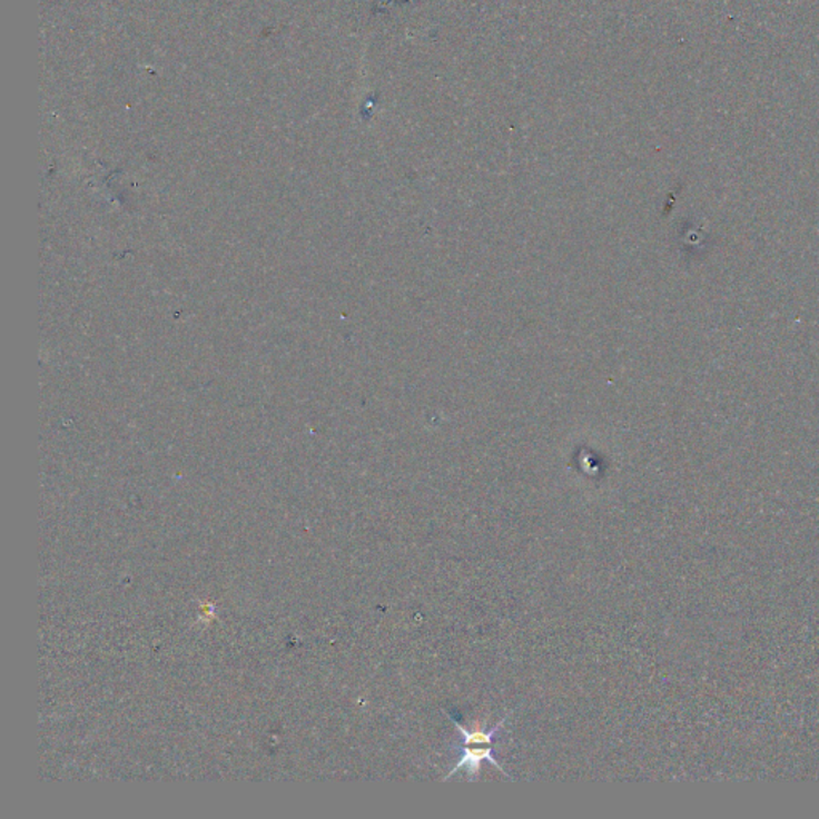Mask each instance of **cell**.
<instances>
[{
    "label": "cell",
    "instance_id": "obj_1",
    "mask_svg": "<svg viewBox=\"0 0 819 819\" xmlns=\"http://www.w3.org/2000/svg\"><path fill=\"white\" fill-rule=\"evenodd\" d=\"M447 716L448 719L452 720L453 726H455L456 729L460 730V733L463 734V742H461V757L458 763L450 770V773L444 778V781H448L450 778L455 777V774L460 773L461 770H466L467 778H470L471 782H474L477 774L481 773V766L484 760L492 763L493 767L499 768L501 773L510 777V774L506 773V770L500 766V762L495 757L496 737L501 733V729H503L510 714L503 717V719H501L493 729L489 730H486V723H482L481 729L477 730L464 729L455 717L448 714V712Z\"/></svg>",
    "mask_w": 819,
    "mask_h": 819
}]
</instances>
